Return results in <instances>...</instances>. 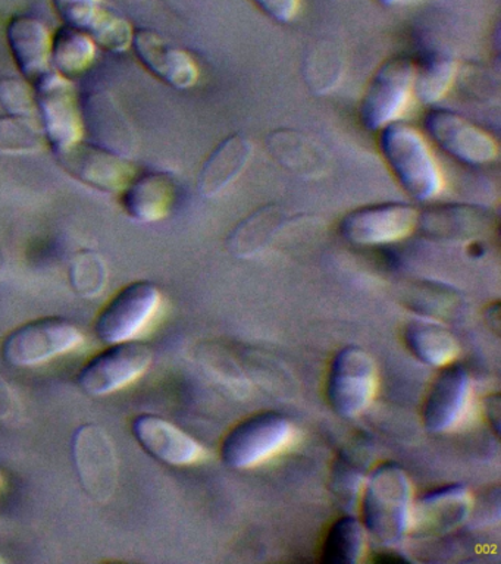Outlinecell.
I'll return each mask as SVG.
<instances>
[{"mask_svg":"<svg viewBox=\"0 0 501 564\" xmlns=\"http://www.w3.org/2000/svg\"><path fill=\"white\" fill-rule=\"evenodd\" d=\"M55 158L72 178L104 193L120 194L139 174L138 167L129 159L85 140Z\"/></svg>","mask_w":501,"mask_h":564,"instance_id":"8fae6325","label":"cell"},{"mask_svg":"<svg viewBox=\"0 0 501 564\" xmlns=\"http://www.w3.org/2000/svg\"><path fill=\"white\" fill-rule=\"evenodd\" d=\"M287 214L276 205L263 206L252 212L230 234V250L239 256L257 253L287 224Z\"/></svg>","mask_w":501,"mask_h":564,"instance_id":"484cf974","label":"cell"},{"mask_svg":"<svg viewBox=\"0 0 501 564\" xmlns=\"http://www.w3.org/2000/svg\"><path fill=\"white\" fill-rule=\"evenodd\" d=\"M52 3L65 24L85 31L96 46L112 53L129 51L133 25L100 0H52Z\"/></svg>","mask_w":501,"mask_h":564,"instance_id":"2e32d148","label":"cell"},{"mask_svg":"<svg viewBox=\"0 0 501 564\" xmlns=\"http://www.w3.org/2000/svg\"><path fill=\"white\" fill-rule=\"evenodd\" d=\"M0 106L8 115L34 119L37 117L36 96L23 77L0 78Z\"/></svg>","mask_w":501,"mask_h":564,"instance_id":"1f68e13d","label":"cell"},{"mask_svg":"<svg viewBox=\"0 0 501 564\" xmlns=\"http://www.w3.org/2000/svg\"><path fill=\"white\" fill-rule=\"evenodd\" d=\"M416 64L411 57H393L373 75L360 104V121L369 131L397 121L413 95Z\"/></svg>","mask_w":501,"mask_h":564,"instance_id":"9c48e42d","label":"cell"},{"mask_svg":"<svg viewBox=\"0 0 501 564\" xmlns=\"http://www.w3.org/2000/svg\"><path fill=\"white\" fill-rule=\"evenodd\" d=\"M456 62L446 56H434L417 66L413 93L424 105H434L450 90L456 78Z\"/></svg>","mask_w":501,"mask_h":564,"instance_id":"83f0119b","label":"cell"},{"mask_svg":"<svg viewBox=\"0 0 501 564\" xmlns=\"http://www.w3.org/2000/svg\"><path fill=\"white\" fill-rule=\"evenodd\" d=\"M121 209L140 224H153L170 215L177 184L166 172H142L120 194Z\"/></svg>","mask_w":501,"mask_h":564,"instance_id":"ffe728a7","label":"cell"},{"mask_svg":"<svg viewBox=\"0 0 501 564\" xmlns=\"http://www.w3.org/2000/svg\"><path fill=\"white\" fill-rule=\"evenodd\" d=\"M96 43L85 31L61 25L51 37V64L64 78L80 77L94 65Z\"/></svg>","mask_w":501,"mask_h":564,"instance_id":"d4e9b609","label":"cell"},{"mask_svg":"<svg viewBox=\"0 0 501 564\" xmlns=\"http://www.w3.org/2000/svg\"><path fill=\"white\" fill-rule=\"evenodd\" d=\"M404 343L417 360L433 368L455 361L459 343L446 326L428 319L409 322L404 328Z\"/></svg>","mask_w":501,"mask_h":564,"instance_id":"cb8c5ba5","label":"cell"},{"mask_svg":"<svg viewBox=\"0 0 501 564\" xmlns=\"http://www.w3.org/2000/svg\"><path fill=\"white\" fill-rule=\"evenodd\" d=\"M363 466L355 460L353 454L345 453L337 458L336 467L333 470V492L337 501L341 502L347 510L358 505L363 484L367 478L363 475Z\"/></svg>","mask_w":501,"mask_h":564,"instance_id":"f546056e","label":"cell"},{"mask_svg":"<svg viewBox=\"0 0 501 564\" xmlns=\"http://www.w3.org/2000/svg\"><path fill=\"white\" fill-rule=\"evenodd\" d=\"M293 436V423L284 414H253L228 432L222 441L221 458L231 469H250L284 452Z\"/></svg>","mask_w":501,"mask_h":564,"instance_id":"277c9868","label":"cell"},{"mask_svg":"<svg viewBox=\"0 0 501 564\" xmlns=\"http://www.w3.org/2000/svg\"><path fill=\"white\" fill-rule=\"evenodd\" d=\"M377 2L381 3L382 7H394V4L402 2V0H377Z\"/></svg>","mask_w":501,"mask_h":564,"instance_id":"836d02e7","label":"cell"},{"mask_svg":"<svg viewBox=\"0 0 501 564\" xmlns=\"http://www.w3.org/2000/svg\"><path fill=\"white\" fill-rule=\"evenodd\" d=\"M472 383L468 370L461 365L444 366L426 397L422 421L431 434L455 430L465 419L470 403Z\"/></svg>","mask_w":501,"mask_h":564,"instance_id":"e0dca14e","label":"cell"},{"mask_svg":"<svg viewBox=\"0 0 501 564\" xmlns=\"http://www.w3.org/2000/svg\"><path fill=\"white\" fill-rule=\"evenodd\" d=\"M266 144L275 161L294 174L307 178L323 175L327 163L324 152L303 132L281 128L268 135Z\"/></svg>","mask_w":501,"mask_h":564,"instance_id":"603a6c76","label":"cell"},{"mask_svg":"<svg viewBox=\"0 0 501 564\" xmlns=\"http://www.w3.org/2000/svg\"><path fill=\"white\" fill-rule=\"evenodd\" d=\"M368 532L362 520L347 514L336 520L325 536L323 563L356 564L367 553Z\"/></svg>","mask_w":501,"mask_h":564,"instance_id":"4316f807","label":"cell"},{"mask_svg":"<svg viewBox=\"0 0 501 564\" xmlns=\"http://www.w3.org/2000/svg\"><path fill=\"white\" fill-rule=\"evenodd\" d=\"M152 360L153 351L148 344L134 339L109 344L83 366L77 386L91 397L113 394L143 377Z\"/></svg>","mask_w":501,"mask_h":564,"instance_id":"8992f818","label":"cell"},{"mask_svg":"<svg viewBox=\"0 0 501 564\" xmlns=\"http://www.w3.org/2000/svg\"><path fill=\"white\" fill-rule=\"evenodd\" d=\"M45 135L33 119L2 115L0 117V153L32 154L41 150Z\"/></svg>","mask_w":501,"mask_h":564,"instance_id":"f1b7e54d","label":"cell"},{"mask_svg":"<svg viewBox=\"0 0 501 564\" xmlns=\"http://www.w3.org/2000/svg\"><path fill=\"white\" fill-rule=\"evenodd\" d=\"M52 34L45 22L32 15L12 17L7 25V42L21 77L34 87L52 70Z\"/></svg>","mask_w":501,"mask_h":564,"instance_id":"d6986e66","label":"cell"},{"mask_svg":"<svg viewBox=\"0 0 501 564\" xmlns=\"http://www.w3.org/2000/svg\"><path fill=\"white\" fill-rule=\"evenodd\" d=\"M492 224L491 210L473 205H442L420 214L426 234L439 238L475 237Z\"/></svg>","mask_w":501,"mask_h":564,"instance_id":"7402d4cb","label":"cell"},{"mask_svg":"<svg viewBox=\"0 0 501 564\" xmlns=\"http://www.w3.org/2000/svg\"><path fill=\"white\" fill-rule=\"evenodd\" d=\"M73 454L87 496L99 502L109 500L118 479V458L111 436L104 427L87 423L74 434Z\"/></svg>","mask_w":501,"mask_h":564,"instance_id":"4fadbf2b","label":"cell"},{"mask_svg":"<svg viewBox=\"0 0 501 564\" xmlns=\"http://www.w3.org/2000/svg\"><path fill=\"white\" fill-rule=\"evenodd\" d=\"M85 337L73 322L51 316L17 326L3 338L0 352L14 368H34L80 347Z\"/></svg>","mask_w":501,"mask_h":564,"instance_id":"3957f363","label":"cell"},{"mask_svg":"<svg viewBox=\"0 0 501 564\" xmlns=\"http://www.w3.org/2000/svg\"><path fill=\"white\" fill-rule=\"evenodd\" d=\"M131 431L140 447L165 465L188 466L204 457L199 441L156 414H139L131 423Z\"/></svg>","mask_w":501,"mask_h":564,"instance_id":"ac0fdd59","label":"cell"},{"mask_svg":"<svg viewBox=\"0 0 501 564\" xmlns=\"http://www.w3.org/2000/svg\"><path fill=\"white\" fill-rule=\"evenodd\" d=\"M252 153V143L241 132L224 139L202 165L199 178H197L200 196L205 198L221 196L243 174Z\"/></svg>","mask_w":501,"mask_h":564,"instance_id":"44dd1931","label":"cell"},{"mask_svg":"<svg viewBox=\"0 0 501 564\" xmlns=\"http://www.w3.org/2000/svg\"><path fill=\"white\" fill-rule=\"evenodd\" d=\"M413 485L397 463H382L368 475L360 494L362 523L378 544L394 549L411 529Z\"/></svg>","mask_w":501,"mask_h":564,"instance_id":"6da1fadb","label":"cell"},{"mask_svg":"<svg viewBox=\"0 0 501 564\" xmlns=\"http://www.w3.org/2000/svg\"><path fill=\"white\" fill-rule=\"evenodd\" d=\"M162 295L152 281H134L122 286L98 315L96 337L104 344L130 341L155 317Z\"/></svg>","mask_w":501,"mask_h":564,"instance_id":"52a82bcc","label":"cell"},{"mask_svg":"<svg viewBox=\"0 0 501 564\" xmlns=\"http://www.w3.org/2000/svg\"><path fill=\"white\" fill-rule=\"evenodd\" d=\"M69 281L83 297H95L104 290L107 281V267L95 251H81L69 268Z\"/></svg>","mask_w":501,"mask_h":564,"instance_id":"4dcf8cb0","label":"cell"},{"mask_svg":"<svg viewBox=\"0 0 501 564\" xmlns=\"http://www.w3.org/2000/svg\"><path fill=\"white\" fill-rule=\"evenodd\" d=\"M377 388L375 361L362 347L347 346L334 356L327 379V399L338 416L353 419L367 412Z\"/></svg>","mask_w":501,"mask_h":564,"instance_id":"5b68a950","label":"cell"},{"mask_svg":"<svg viewBox=\"0 0 501 564\" xmlns=\"http://www.w3.org/2000/svg\"><path fill=\"white\" fill-rule=\"evenodd\" d=\"M425 130L456 161L482 166L499 156V144L482 128L453 110L434 108L425 115Z\"/></svg>","mask_w":501,"mask_h":564,"instance_id":"7c38bea8","label":"cell"},{"mask_svg":"<svg viewBox=\"0 0 501 564\" xmlns=\"http://www.w3.org/2000/svg\"><path fill=\"white\" fill-rule=\"evenodd\" d=\"M33 90L37 119L52 153L56 156L81 141L85 128L72 82L52 70Z\"/></svg>","mask_w":501,"mask_h":564,"instance_id":"ba28073f","label":"cell"},{"mask_svg":"<svg viewBox=\"0 0 501 564\" xmlns=\"http://www.w3.org/2000/svg\"><path fill=\"white\" fill-rule=\"evenodd\" d=\"M473 497L461 484L446 485L413 500L411 529L417 536H442L470 518Z\"/></svg>","mask_w":501,"mask_h":564,"instance_id":"9a60e30c","label":"cell"},{"mask_svg":"<svg viewBox=\"0 0 501 564\" xmlns=\"http://www.w3.org/2000/svg\"><path fill=\"white\" fill-rule=\"evenodd\" d=\"M130 48L148 73L175 90H188L199 82L200 70L195 57L155 30L134 29Z\"/></svg>","mask_w":501,"mask_h":564,"instance_id":"5bb4252c","label":"cell"},{"mask_svg":"<svg viewBox=\"0 0 501 564\" xmlns=\"http://www.w3.org/2000/svg\"><path fill=\"white\" fill-rule=\"evenodd\" d=\"M254 4L271 20L280 24H288L297 17L301 0H252Z\"/></svg>","mask_w":501,"mask_h":564,"instance_id":"d6a6232c","label":"cell"},{"mask_svg":"<svg viewBox=\"0 0 501 564\" xmlns=\"http://www.w3.org/2000/svg\"><path fill=\"white\" fill-rule=\"evenodd\" d=\"M420 227V210L411 203L385 202L350 210L340 223L347 242L359 247L390 245Z\"/></svg>","mask_w":501,"mask_h":564,"instance_id":"30bf717a","label":"cell"},{"mask_svg":"<svg viewBox=\"0 0 501 564\" xmlns=\"http://www.w3.org/2000/svg\"><path fill=\"white\" fill-rule=\"evenodd\" d=\"M0 485H2V476H0Z\"/></svg>","mask_w":501,"mask_h":564,"instance_id":"e575fe53","label":"cell"},{"mask_svg":"<svg viewBox=\"0 0 501 564\" xmlns=\"http://www.w3.org/2000/svg\"><path fill=\"white\" fill-rule=\"evenodd\" d=\"M380 149L404 192L428 202L443 192V174L421 132L393 122L380 130Z\"/></svg>","mask_w":501,"mask_h":564,"instance_id":"7a4b0ae2","label":"cell"}]
</instances>
